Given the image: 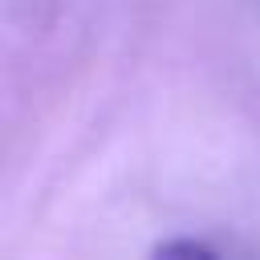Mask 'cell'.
I'll return each instance as SVG.
<instances>
[{
	"instance_id": "cell-1",
	"label": "cell",
	"mask_w": 260,
	"mask_h": 260,
	"mask_svg": "<svg viewBox=\"0 0 260 260\" xmlns=\"http://www.w3.org/2000/svg\"><path fill=\"white\" fill-rule=\"evenodd\" d=\"M150 260H219V256H215V248H211V244H203V240H191V236H171V240L154 244Z\"/></svg>"
}]
</instances>
